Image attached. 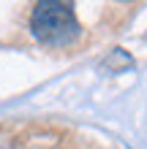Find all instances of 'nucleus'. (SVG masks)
<instances>
[{"label":"nucleus","instance_id":"f257e3e1","mask_svg":"<svg viewBox=\"0 0 147 149\" xmlns=\"http://www.w3.org/2000/svg\"><path fill=\"white\" fill-rule=\"evenodd\" d=\"M30 33L44 46L63 49L82 38V24L76 19V11L71 3L60 0H41L33 6L30 14Z\"/></svg>","mask_w":147,"mask_h":149},{"label":"nucleus","instance_id":"f03ea898","mask_svg":"<svg viewBox=\"0 0 147 149\" xmlns=\"http://www.w3.org/2000/svg\"><path fill=\"white\" fill-rule=\"evenodd\" d=\"M0 149H14V144H8V141H0Z\"/></svg>","mask_w":147,"mask_h":149}]
</instances>
